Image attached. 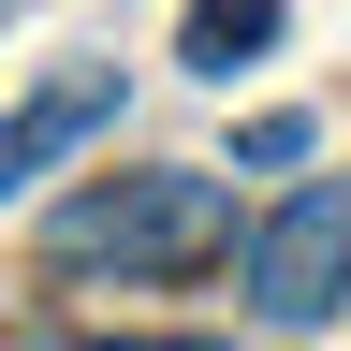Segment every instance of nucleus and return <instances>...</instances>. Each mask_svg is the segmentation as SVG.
<instances>
[{"instance_id": "nucleus-5", "label": "nucleus", "mask_w": 351, "mask_h": 351, "mask_svg": "<svg viewBox=\"0 0 351 351\" xmlns=\"http://www.w3.org/2000/svg\"><path fill=\"white\" fill-rule=\"evenodd\" d=\"M307 147H322V132H307L293 103H278V117H249V132H234V161H249V176H293Z\"/></svg>"}, {"instance_id": "nucleus-3", "label": "nucleus", "mask_w": 351, "mask_h": 351, "mask_svg": "<svg viewBox=\"0 0 351 351\" xmlns=\"http://www.w3.org/2000/svg\"><path fill=\"white\" fill-rule=\"evenodd\" d=\"M103 117H117V59H88V73H44L29 103L0 117V205H15L29 176H59V161H73V147H88Z\"/></svg>"}, {"instance_id": "nucleus-1", "label": "nucleus", "mask_w": 351, "mask_h": 351, "mask_svg": "<svg viewBox=\"0 0 351 351\" xmlns=\"http://www.w3.org/2000/svg\"><path fill=\"white\" fill-rule=\"evenodd\" d=\"M249 249L234 234V191L205 161H132V176H88V191L44 219V263L59 278H191V263Z\"/></svg>"}, {"instance_id": "nucleus-6", "label": "nucleus", "mask_w": 351, "mask_h": 351, "mask_svg": "<svg viewBox=\"0 0 351 351\" xmlns=\"http://www.w3.org/2000/svg\"><path fill=\"white\" fill-rule=\"evenodd\" d=\"M73 351H219V337H73Z\"/></svg>"}, {"instance_id": "nucleus-4", "label": "nucleus", "mask_w": 351, "mask_h": 351, "mask_svg": "<svg viewBox=\"0 0 351 351\" xmlns=\"http://www.w3.org/2000/svg\"><path fill=\"white\" fill-rule=\"evenodd\" d=\"M263 44H278V0H191V29H176V59L234 88V73L263 59Z\"/></svg>"}, {"instance_id": "nucleus-2", "label": "nucleus", "mask_w": 351, "mask_h": 351, "mask_svg": "<svg viewBox=\"0 0 351 351\" xmlns=\"http://www.w3.org/2000/svg\"><path fill=\"white\" fill-rule=\"evenodd\" d=\"M234 278L263 322H337L351 307V176H307V191H278L249 219V249H234Z\"/></svg>"}]
</instances>
